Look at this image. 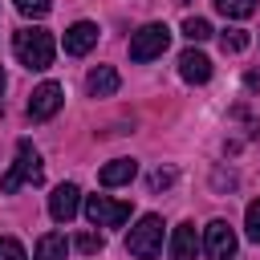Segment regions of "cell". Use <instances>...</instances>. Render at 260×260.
Here are the masks:
<instances>
[{"instance_id":"cell-1","label":"cell","mask_w":260,"mask_h":260,"mask_svg":"<svg viewBox=\"0 0 260 260\" xmlns=\"http://www.w3.org/2000/svg\"><path fill=\"white\" fill-rule=\"evenodd\" d=\"M12 53L24 69H49L57 45H53V32H45V28H20V32H12Z\"/></svg>"},{"instance_id":"cell-2","label":"cell","mask_w":260,"mask_h":260,"mask_svg":"<svg viewBox=\"0 0 260 260\" xmlns=\"http://www.w3.org/2000/svg\"><path fill=\"white\" fill-rule=\"evenodd\" d=\"M41 179H45L41 154H37V146H32L28 138H20V142H16V162L0 175V191H4V195H16L24 183H41Z\"/></svg>"},{"instance_id":"cell-3","label":"cell","mask_w":260,"mask_h":260,"mask_svg":"<svg viewBox=\"0 0 260 260\" xmlns=\"http://www.w3.org/2000/svg\"><path fill=\"white\" fill-rule=\"evenodd\" d=\"M126 248H130V256H138V260H154V256L162 252V219H158V215H142V219L130 228Z\"/></svg>"},{"instance_id":"cell-4","label":"cell","mask_w":260,"mask_h":260,"mask_svg":"<svg viewBox=\"0 0 260 260\" xmlns=\"http://www.w3.org/2000/svg\"><path fill=\"white\" fill-rule=\"evenodd\" d=\"M167 45H171V28L167 24H142L134 37H130V61H154V57H162L167 53Z\"/></svg>"},{"instance_id":"cell-5","label":"cell","mask_w":260,"mask_h":260,"mask_svg":"<svg viewBox=\"0 0 260 260\" xmlns=\"http://www.w3.org/2000/svg\"><path fill=\"white\" fill-rule=\"evenodd\" d=\"M85 219L93 228H122L130 219V203H118V199H106V195H89L85 199Z\"/></svg>"},{"instance_id":"cell-6","label":"cell","mask_w":260,"mask_h":260,"mask_svg":"<svg viewBox=\"0 0 260 260\" xmlns=\"http://www.w3.org/2000/svg\"><path fill=\"white\" fill-rule=\"evenodd\" d=\"M203 252H207V260H232L236 256V232L228 219H211L203 228Z\"/></svg>"},{"instance_id":"cell-7","label":"cell","mask_w":260,"mask_h":260,"mask_svg":"<svg viewBox=\"0 0 260 260\" xmlns=\"http://www.w3.org/2000/svg\"><path fill=\"white\" fill-rule=\"evenodd\" d=\"M61 85L57 81H41L37 89H32V98H28V118L32 122H45V118H53L57 110H61Z\"/></svg>"},{"instance_id":"cell-8","label":"cell","mask_w":260,"mask_h":260,"mask_svg":"<svg viewBox=\"0 0 260 260\" xmlns=\"http://www.w3.org/2000/svg\"><path fill=\"white\" fill-rule=\"evenodd\" d=\"M77 211H81V191H77V183H61V187L49 195V215H53L57 223H69Z\"/></svg>"},{"instance_id":"cell-9","label":"cell","mask_w":260,"mask_h":260,"mask_svg":"<svg viewBox=\"0 0 260 260\" xmlns=\"http://www.w3.org/2000/svg\"><path fill=\"white\" fill-rule=\"evenodd\" d=\"M93 45H98V24L93 20H77V24L65 28V53L69 57H85Z\"/></svg>"},{"instance_id":"cell-10","label":"cell","mask_w":260,"mask_h":260,"mask_svg":"<svg viewBox=\"0 0 260 260\" xmlns=\"http://www.w3.org/2000/svg\"><path fill=\"white\" fill-rule=\"evenodd\" d=\"M179 73H183V81H191V85H203V81L211 77V61H207V53H199V49H187V53L179 57Z\"/></svg>"},{"instance_id":"cell-11","label":"cell","mask_w":260,"mask_h":260,"mask_svg":"<svg viewBox=\"0 0 260 260\" xmlns=\"http://www.w3.org/2000/svg\"><path fill=\"white\" fill-rule=\"evenodd\" d=\"M199 256V236H195V223H179L175 236H171V260H195Z\"/></svg>"},{"instance_id":"cell-12","label":"cell","mask_w":260,"mask_h":260,"mask_svg":"<svg viewBox=\"0 0 260 260\" xmlns=\"http://www.w3.org/2000/svg\"><path fill=\"white\" fill-rule=\"evenodd\" d=\"M118 69L114 65H98V69H89V77H85V89L93 93V98H110V93H118Z\"/></svg>"},{"instance_id":"cell-13","label":"cell","mask_w":260,"mask_h":260,"mask_svg":"<svg viewBox=\"0 0 260 260\" xmlns=\"http://www.w3.org/2000/svg\"><path fill=\"white\" fill-rule=\"evenodd\" d=\"M138 175V162L134 158H114V162H106L102 171H98V183L102 187H122V183H130Z\"/></svg>"},{"instance_id":"cell-14","label":"cell","mask_w":260,"mask_h":260,"mask_svg":"<svg viewBox=\"0 0 260 260\" xmlns=\"http://www.w3.org/2000/svg\"><path fill=\"white\" fill-rule=\"evenodd\" d=\"M37 260H65V236L49 232L37 240Z\"/></svg>"},{"instance_id":"cell-15","label":"cell","mask_w":260,"mask_h":260,"mask_svg":"<svg viewBox=\"0 0 260 260\" xmlns=\"http://www.w3.org/2000/svg\"><path fill=\"white\" fill-rule=\"evenodd\" d=\"M215 8L223 16H232V20H244V16L256 12V0H215Z\"/></svg>"},{"instance_id":"cell-16","label":"cell","mask_w":260,"mask_h":260,"mask_svg":"<svg viewBox=\"0 0 260 260\" xmlns=\"http://www.w3.org/2000/svg\"><path fill=\"white\" fill-rule=\"evenodd\" d=\"M183 37H187L191 45H199V41L211 37V24H207L203 16H187V20H183Z\"/></svg>"},{"instance_id":"cell-17","label":"cell","mask_w":260,"mask_h":260,"mask_svg":"<svg viewBox=\"0 0 260 260\" xmlns=\"http://www.w3.org/2000/svg\"><path fill=\"white\" fill-rule=\"evenodd\" d=\"M219 49L223 53H244L248 49V32L244 28H223L219 32Z\"/></svg>"},{"instance_id":"cell-18","label":"cell","mask_w":260,"mask_h":260,"mask_svg":"<svg viewBox=\"0 0 260 260\" xmlns=\"http://www.w3.org/2000/svg\"><path fill=\"white\" fill-rule=\"evenodd\" d=\"M12 4H16V12H24V16H32V20H41V16L53 12V0H12Z\"/></svg>"},{"instance_id":"cell-19","label":"cell","mask_w":260,"mask_h":260,"mask_svg":"<svg viewBox=\"0 0 260 260\" xmlns=\"http://www.w3.org/2000/svg\"><path fill=\"white\" fill-rule=\"evenodd\" d=\"M244 232H248V240L260 244V199L248 203V211H244Z\"/></svg>"},{"instance_id":"cell-20","label":"cell","mask_w":260,"mask_h":260,"mask_svg":"<svg viewBox=\"0 0 260 260\" xmlns=\"http://www.w3.org/2000/svg\"><path fill=\"white\" fill-rule=\"evenodd\" d=\"M102 248H106V240H102V236H93V232H81V236H77V252L93 256V252H102Z\"/></svg>"},{"instance_id":"cell-21","label":"cell","mask_w":260,"mask_h":260,"mask_svg":"<svg viewBox=\"0 0 260 260\" xmlns=\"http://www.w3.org/2000/svg\"><path fill=\"white\" fill-rule=\"evenodd\" d=\"M171 183H175V171H171V167L150 171V187H154V191H162V187H171Z\"/></svg>"},{"instance_id":"cell-22","label":"cell","mask_w":260,"mask_h":260,"mask_svg":"<svg viewBox=\"0 0 260 260\" xmlns=\"http://www.w3.org/2000/svg\"><path fill=\"white\" fill-rule=\"evenodd\" d=\"M0 260H24V248L16 240H0Z\"/></svg>"},{"instance_id":"cell-23","label":"cell","mask_w":260,"mask_h":260,"mask_svg":"<svg viewBox=\"0 0 260 260\" xmlns=\"http://www.w3.org/2000/svg\"><path fill=\"white\" fill-rule=\"evenodd\" d=\"M0 110H4V69H0Z\"/></svg>"}]
</instances>
